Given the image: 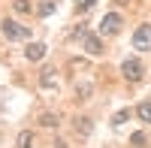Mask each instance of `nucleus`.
<instances>
[{
	"label": "nucleus",
	"mask_w": 151,
	"mask_h": 148,
	"mask_svg": "<svg viewBox=\"0 0 151 148\" xmlns=\"http://www.w3.org/2000/svg\"><path fill=\"white\" fill-rule=\"evenodd\" d=\"M0 30H3V36H6L9 42H24V40H30V27H24V24L12 21V18H6L3 24H0Z\"/></svg>",
	"instance_id": "1"
},
{
	"label": "nucleus",
	"mask_w": 151,
	"mask_h": 148,
	"mask_svg": "<svg viewBox=\"0 0 151 148\" xmlns=\"http://www.w3.org/2000/svg\"><path fill=\"white\" fill-rule=\"evenodd\" d=\"M121 24H124V18L118 15V12H106V15L100 18L97 30H100V36H115V33L121 30Z\"/></svg>",
	"instance_id": "2"
},
{
	"label": "nucleus",
	"mask_w": 151,
	"mask_h": 148,
	"mask_svg": "<svg viewBox=\"0 0 151 148\" xmlns=\"http://www.w3.org/2000/svg\"><path fill=\"white\" fill-rule=\"evenodd\" d=\"M79 36H82V48L91 57H97V55H103V42H100V33H88L85 27L79 30Z\"/></svg>",
	"instance_id": "3"
},
{
	"label": "nucleus",
	"mask_w": 151,
	"mask_h": 148,
	"mask_svg": "<svg viewBox=\"0 0 151 148\" xmlns=\"http://www.w3.org/2000/svg\"><path fill=\"white\" fill-rule=\"evenodd\" d=\"M142 73H145V67H142V60H136V57H127L121 64V76L127 79V82H139Z\"/></svg>",
	"instance_id": "4"
},
{
	"label": "nucleus",
	"mask_w": 151,
	"mask_h": 148,
	"mask_svg": "<svg viewBox=\"0 0 151 148\" xmlns=\"http://www.w3.org/2000/svg\"><path fill=\"white\" fill-rule=\"evenodd\" d=\"M133 48L151 52V24H139V27L133 30Z\"/></svg>",
	"instance_id": "5"
},
{
	"label": "nucleus",
	"mask_w": 151,
	"mask_h": 148,
	"mask_svg": "<svg viewBox=\"0 0 151 148\" xmlns=\"http://www.w3.org/2000/svg\"><path fill=\"white\" fill-rule=\"evenodd\" d=\"M42 55H45L42 42H30L27 48H24V57H27V60H42Z\"/></svg>",
	"instance_id": "6"
},
{
	"label": "nucleus",
	"mask_w": 151,
	"mask_h": 148,
	"mask_svg": "<svg viewBox=\"0 0 151 148\" xmlns=\"http://www.w3.org/2000/svg\"><path fill=\"white\" fill-rule=\"evenodd\" d=\"M40 85H42V88H55V85H58V70L55 67H45L42 76H40Z\"/></svg>",
	"instance_id": "7"
},
{
	"label": "nucleus",
	"mask_w": 151,
	"mask_h": 148,
	"mask_svg": "<svg viewBox=\"0 0 151 148\" xmlns=\"http://www.w3.org/2000/svg\"><path fill=\"white\" fill-rule=\"evenodd\" d=\"M136 115H139L145 124H151V100H145V103H139V106H136Z\"/></svg>",
	"instance_id": "8"
},
{
	"label": "nucleus",
	"mask_w": 151,
	"mask_h": 148,
	"mask_svg": "<svg viewBox=\"0 0 151 148\" xmlns=\"http://www.w3.org/2000/svg\"><path fill=\"white\" fill-rule=\"evenodd\" d=\"M55 9H58V0H42L40 3V15H52Z\"/></svg>",
	"instance_id": "9"
},
{
	"label": "nucleus",
	"mask_w": 151,
	"mask_h": 148,
	"mask_svg": "<svg viewBox=\"0 0 151 148\" xmlns=\"http://www.w3.org/2000/svg\"><path fill=\"white\" fill-rule=\"evenodd\" d=\"M18 148H33V133L30 130H24L21 136H18Z\"/></svg>",
	"instance_id": "10"
},
{
	"label": "nucleus",
	"mask_w": 151,
	"mask_h": 148,
	"mask_svg": "<svg viewBox=\"0 0 151 148\" xmlns=\"http://www.w3.org/2000/svg\"><path fill=\"white\" fill-rule=\"evenodd\" d=\"M145 142H148L145 133H133L130 136V148H145Z\"/></svg>",
	"instance_id": "11"
},
{
	"label": "nucleus",
	"mask_w": 151,
	"mask_h": 148,
	"mask_svg": "<svg viewBox=\"0 0 151 148\" xmlns=\"http://www.w3.org/2000/svg\"><path fill=\"white\" fill-rule=\"evenodd\" d=\"M40 121H42V127H58V124H60V118H58V115H52V112H45Z\"/></svg>",
	"instance_id": "12"
},
{
	"label": "nucleus",
	"mask_w": 151,
	"mask_h": 148,
	"mask_svg": "<svg viewBox=\"0 0 151 148\" xmlns=\"http://www.w3.org/2000/svg\"><path fill=\"white\" fill-rule=\"evenodd\" d=\"M127 118H130V109H121V112H115V118H112V124H115V127H121V124H124Z\"/></svg>",
	"instance_id": "13"
},
{
	"label": "nucleus",
	"mask_w": 151,
	"mask_h": 148,
	"mask_svg": "<svg viewBox=\"0 0 151 148\" xmlns=\"http://www.w3.org/2000/svg\"><path fill=\"white\" fill-rule=\"evenodd\" d=\"M12 6H15V12H30V3H27V0H12Z\"/></svg>",
	"instance_id": "14"
},
{
	"label": "nucleus",
	"mask_w": 151,
	"mask_h": 148,
	"mask_svg": "<svg viewBox=\"0 0 151 148\" xmlns=\"http://www.w3.org/2000/svg\"><path fill=\"white\" fill-rule=\"evenodd\" d=\"M76 130L88 136V133H91V124H88V118H79V124H76Z\"/></svg>",
	"instance_id": "15"
},
{
	"label": "nucleus",
	"mask_w": 151,
	"mask_h": 148,
	"mask_svg": "<svg viewBox=\"0 0 151 148\" xmlns=\"http://www.w3.org/2000/svg\"><path fill=\"white\" fill-rule=\"evenodd\" d=\"M94 3H97V0H79V12H88Z\"/></svg>",
	"instance_id": "16"
},
{
	"label": "nucleus",
	"mask_w": 151,
	"mask_h": 148,
	"mask_svg": "<svg viewBox=\"0 0 151 148\" xmlns=\"http://www.w3.org/2000/svg\"><path fill=\"white\" fill-rule=\"evenodd\" d=\"M115 3H130V0H115Z\"/></svg>",
	"instance_id": "17"
}]
</instances>
